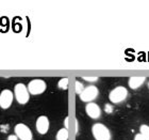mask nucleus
<instances>
[{
  "label": "nucleus",
  "instance_id": "1",
  "mask_svg": "<svg viewBox=\"0 0 149 140\" xmlns=\"http://www.w3.org/2000/svg\"><path fill=\"white\" fill-rule=\"evenodd\" d=\"M14 97L16 98L17 103L20 105H26L30 100V93L28 91V88L26 87V84L18 82L14 86Z\"/></svg>",
  "mask_w": 149,
  "mask_h": 140
},
{
  "label": "nucleus",
  "instance_id": "2",
  "mask_svg": "<svg viewBox=\"0 0 149 140\" xmlns=\"http://www.w3.org/2000/svg\"><path fill=\"white\" fill-rule=\"evenodd\" d=\"M92 134L95 140H111V132L102 123H95L92 126Z\"/></svg>",
  "mask_w": 149,
  "mask_h": 140
},
{
  "label": "nucleus",
  "instance_id": "3",
  "mask_svg": "<svg viewBox=\"0 0 149 140\" xmlns=\"http://www.w3.org/2000/svg\"><path fill=\"white\" fill-rule=\"evenodd\" d=\"M128 96V90L123 86L114 88L109 94V100L113 104H119L124 102Z\"/></svg>",
  "mask_w": 149,
  "mask_h": 140
},
{
  "label": "nucleus",
  "instance_id": "4",
  "mask_svg": "<svg viewBox=\"0 0 149 140\" xmlns=\"http://www.w3.org/2000/svg\"><path fill=\"white\" fill-rule=\"evenodd\" d=\"M27 88H28V91L30 94H32V95H40V94L44 93L46 91L47 84L43 79L35 78V79H32L29 82Z\"/></svg>",
  "mask_w": 149,
  "mask_h": 140
},
{
  "label": "nucleus",
  "instance_id": "5",
  "mask_svg": "<svg viewBox=\"0 0 149 140\" xmlns=\"http://www.w3.org/2000/svg\"><path fill=\"white\" fill-rule=\"evenodd\" d=\"M98 94H99V90L96 86H88V87L84 88V90L82 91V93L79 96L82 102L88 104L92 103L94 100H96Z\"/></svg>",
  "mask_w": 149,
  "mask_h": 140
},
{
  "label": "nucleus",
  "instance_id": "6",
  "mask_svg": "<svg viewBox=\"0 0 149 140\" xmlns=\"http://www.w3.org/2000/svg\"><path fill=\"white\" fill-rule=\"evenodd\" d=\"M14 132L17 138L20 140H32L33 135H32L31 129L24 123H18L15 125L14 127Z\"/></svg>",
  "mask_w": 149,
  "mask_h": 140
},
{
  "label": "nucleus",
  "instance_id": "7",
  "mask_svg": "<svg viewBox=\"0 0 149 140\" xmlns=\"http://www.w3.org/2000/svg\"><path fill=\"white\" fill-rule=\"evenodd\" d=\"M14 101V93L9 89H4L0 93V107L2 109H9Z\"/></svg>",
  "mask_w": 149,
  "mask_h": 140
},
{
  "label": "nucleus",
  "instance_id": "8",
  "mask_svg": "<svg viewBox=\"0 0 149 140\" xmlns=\"http://www.w3.org/2000/svg\"><path fill=\"white\" fill-rule=\"evenodd\" d=\"M49 125H50L49 119L47 118L46 115H40L36 119V122H35L36 131L40 135H45L48 133V131H49Z\"/></svg>",
  "mask_w": 149,
  "mask_h": 140
},
{
  "label": "nucleus",
  "instance_id": "9",
  "mask_svg": "<svg viewBox=\"0 0 149 140\" xmlns=\"http://www.w3.org/2000/svg\"><path fill=\"white\" fill-rule=\"evenodd\" d=\"M85 112H86V115L90 117L91 119H98L101 115V109L96 103H88L86 104L85 106Z\"/></svg>",
  "mask_w": 149,
  "mask_h": 140
},
{
  "label": "nucleus",
  "instance_id": "10",
  "mask_svg": "<svg viewBox=\"0 0 149 140\" xmlns=\"http://www.w3.org/2000/svg\"><path fill=\"white\" fill-rule=\"evenodd\" d=\"M145 81H146V77H144V76H133V77L129 78L128 84L132 90H136L143 86Z\"/></svg>",
  "mask_w": 149,
  "mask_h": 140
},
{
  "label": "nucleus",
  "instance_id": "11",
  "mask_svg": "<svg viewBox=\"0 0 149 140\" xmlns=\"http://www.w3.org/2000/svg\"><path fill=\"white\" fill-rule=\"evenodd\" d=\"M69 137V133H68V129L67 128H61L58 131L56 135V140H68Z\"/></svg>",
  "mask_w": 149,
  "mask_h": 140
},
{
  "label": "nucleus",
  "instance_id": "12",
  "mask_svg": "<svg viewBox=\"0 0 149 140\" xmlns=\"http://www.w3.org/2000/svg\"><path fill=\"white\" fill-rule=\"evenodd\" d=\"M140 134L145 138V140H149V126L143 124L140 126Z\"/></svg>",
  "mask_w": 149,
  "mask_h": 140
},
{
  "label": "nucleus",
  "instance_id": "13",
  "mask_svg": "<svg viewBox=\"0 0 149 140\" xmlns=\"http://www.w3.org/2000/svg\"><path fill=\"white\" fill-rule=\"evenodd\" d=\"M68 84H69V79L68 78H61L58 82V87L60 89H62V90H66V89H68Z\"/></svg>",
  "mask_w": 149,
  "mask_h": 140
},
{
  "label": "nucleus",
  "instance_id": "14",
  "mask_svg": "<svg viewBox=\"0 0 149 140\" xmlns=\"http://www.w3.org/2000/svg\"><path fill=\"white\" fill-rule=\"evenodd\" d=\"M84 90V86L82 82H80L79 80H76V93L80 95L82 93V91Z\"/></svg>",
  "mask_w": 149,
  "mask_h": 140
},
{
  "label": "nucleus",
  "instance_id": "15",
  "mask_svg": "<svg viewBox=\"0 0 149 140\" xmlns=\"http://www.w3.org/2000/svg\"><path fill=\"white\" fill-rule=\"evenodd\" d=\"M83 80L88 81V82H95V81L98 80V77H97V76H95V77H87V76H84Z\"/></svg>",
  "mask_w": 149,
  "mask_h": 140
},
{
  "label": "nucleus",
  "instance_id": "16",
  "mask_svg": "<svg viewBox=\"0 0 149 140\" xmlns=\"http://www.w3.org/2000/svg\"><path fill=\"white\" fill-rule=\"evenodd\" d=\"M104 110H106L107 113H111V112L113 111V107H112L110 104H107V105L104 106Z\"/></svg>",
  "mask_w": 149,
  "mask_h": 140
},
{
  "label": "nucleus",
  "instance_id": "17",
  "mask_svg": "<svg viewBox=\"0 0 149 140\" xmlns=\"http://www.w3.org/2000/svg\"><path fill=\"white\" fill-rule=\"evenodd\" d=\"M134 140H145V138H144L141 134H136L135 135V137H134Z\"/></svg>",
  "mask_w": 149,
  "mask_h": 140
},
{
  "label": "nucleus",
  "instance_id": "18",
  "mask_svg": "<svg viewBox=\"0 0 149 140\" xmlns=\"http://www.w3.org/2000/svg\"><path fill=\"white\" fill-rule=\"evenodd\" d=\"M6 140H18V138H17V136H16V135L14 134V135H10Z\"/></svg>",
  "mask_w": 149,
  "mask_h": 140
},
{
  "label": "nucleus",
  "instance_id": "19",
  "mask_svg": "<svg viewBox=\"0 0 149 140\" xmlns=\"http://www.w3.org/2000/svg\"><path fill=\"white\" fill-rule=\"evenodd\" d=\"M68 117H66L65 118V122H64V124H65V128H67L68 129Z\"/></svg>",
  "mask_w": 149,
  "mask_h": 140
},
{
  "label": "nucleus",
  "instance_id": "20",
  "mask_svg": "<svg viewBox=\"0 0 149 140\" xmlns=\"http://www.w3.org/2000/svg\"><path fill=\"white\" fill-rule=\"evenodd\" d=\"M148 89H149V81H148Z\"/></svg>",
  "mask_w": 149,
  "mask_h": 140
}]
</instances>
